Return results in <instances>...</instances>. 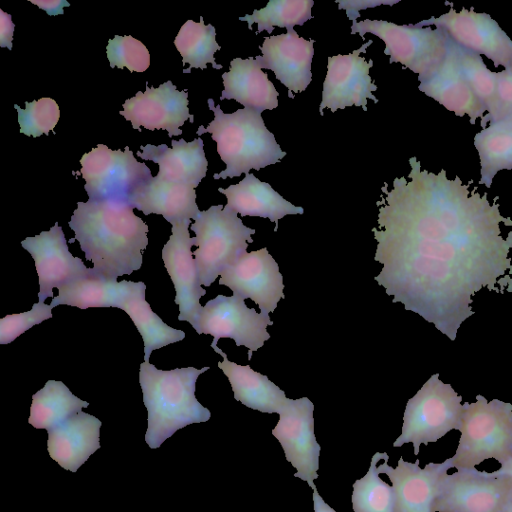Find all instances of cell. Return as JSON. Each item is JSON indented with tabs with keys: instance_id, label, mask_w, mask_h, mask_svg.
Masks as SVG:
<instances>
[{
	"instance_id": "6da1fadb",
	"label": "cell",
	"mask_w": 512,
	"mask_h": 512,
	"mask_svg": "<svg viewBox=\"0 0 512 512\" xmlns=\"http://www.w3.org/2000/svg\"><path fill=\"white\" fill-rule=\"evenodd\" d=\"M408 179L397 177L382 187L374 260L382 264L375 277L393 303L434 324L451 341L461 324L474 315L472 297L487 288L512 292V230L503 237L500 224L512 226L477 186L469 190L442 169L422 170L409 159Z\"/></svg>"
},
{
	"instance_id": "7a4b0ae2",
	"label": "cell",
	"mask_w": 512,
	"mask_h": 512,
	"mask_svg": "<svg viewBox=\"0 0 512 512\" xmlns=\"http://www.w3.org/2000/svg\"><path fill=\"white\" fill-rule=\"evenodd\" d=\"M133 209L127 202H78L68 223L85 258L108 279L117 280L141 268L148 226Z\"/></svg>"
},
{
	"instance_id": "3957f363",
	"label": "cell",
	"mask_w": 512,
	"mask_h": 512,
	"mask_svg": "<svg viewBox=\"0 0 512 512\" xmlns=\"http://www.w3.org/2000/svg\"><path fill=\"white\" fill-rule=\"evenodd\" d=\"M209 367L159 370L144 361L140 364L139 383L148 412L145 441L156 449L177 430L193 423L206 422L210 411L195 397L198 377Z\"/></svg>"
},
{
	"instance_id": "277c9868",
	"label": "cell",
	"mask_w": 512,
	"mask_h": 512,
	"mask_svg": "<svg viewBox=\"0 0 512 512\" xmlns=\"http://www.w3.org/2000/svg\"><path fill=\"white\" fill-rule=\"evenodd\" d=\"M207 103L214 120L206 128L201 125L197 135L211 133L217 152L226 164V169L214 174V179L239 177L251 169L260 170L280 162L287 154L266 128L260 112L243 108L226 114L213 99H208Z\"/></svg>"
},
{
	"instance_id": "5b68a950",
	"label": "cell",
	"mask_w": 512,
	"mask_h": 512,
	"mask_svg": "<svg viewBox=\"0 0 512 512\" xmlns=\"http://www.w3.org/2000/svg\"><path fill=\"white\" fill-rule=\"evenodd\" d=\"M461 432L452 467L474 468L486 459L504 462L512 455V404L476 396L465 402L459 427Z\"/></svg>"
},
{
	"instance_id": "8992f818",
	"label": "cell",
	"mask_w": 512,
	"mask_h": 512,
	"mask_svg": "<svg viewBox=\"0 0 512 512\" xmlns=\"http://www.w3.org/2000/svg\"><path fill=\"white\" fill-rule=\"evenodd\" d=\"M195 232L193 251L201 285L210 286L253 243L256 230L245 226L227 206H211L201 211L191 225Z\"/></svg>"
},
{
	"instance_id": "52a82bcc",
	"label": "cell",
	"mask_w": 512,
	"mask_h": 512,
	"mask_svg": "<svg viewBox=\"0 0 512 512\" xmlns=\"http://www.w3.org/2000/svg\"><path fill=\"white\" fill-rule=\"evenodd\" d=\"M461 401L462 397L450 384L443 383L438 373L432 375L408 400L402 431L393 447L412 443L417 456L421 444L437 442L451 430H459L463 414Z\"/></svg>"
},
{
	"instance_id": "ba28073f",
	"label": "cell",
	"mask_w": 512,
	"mask_h": 512,
	"mask_svg": "<svg viewBox=\"0 0 512 512\" xmlns=\"http://www.w3.org/2000/svg\"><path fill=\"white\" fill-rule=\"evenodd\" d=\"M356 33L362 37L371 33L382 39L386 45L384 54L390 56L389 63H401L418 76L434 69L447 53L446 33L430 26L398 25L383 20H354L351 34Z\"/></svg>"
},
{
	"instance_id": "9c48e42d",
	"label": "cell",
	"mask_w": 512,
	"mask_h": 512,
	"mask_svg": "<svg viewBox=\"0 0 512 512\" xmlns=\"http://www.w3.org/2000/svg\"><path fill=\"white\" fill-rule=\"evenodd\" d=\"M81 175L89 200L127 202L151 179L150 169L138 162L128 146L124 151L98 144L81 160Z\"/></svg>"
},
{
	"instance_id": "30bf717a",
	"label": "cell",
	"mask_w": 512,
	"mask_h": 512,
	"mask_svg": "<svg viewBox=\"0 0 512 512\" xmlns=\"http://www.w3.org/2000/svg\"><path fill=\"white\" fill-rule=\"evenodd\" d=\"M511 496V480L497 470L462 468L443 475L432 512H501Z\"/></svg>"
},
{
	"instance_id": "8fae6325",
	"label": "cell",
	"mask_w": 512,
	"mask_h": 512,
	"mask_svg": "<svg viewBox=\"0 0 512 512\" xmlns=\"http://www.w3.org/2000/svg\"><path fill=\"white\" fill-rule=\"evenodd\" d=\"M273 325L268 314L248 308L244 299L218 295L202 308L196 332L213 336L211 348L220 338H230L237 346L248 348V360L270 338L267 327Z\"/></svg>"
},
{
	"instance_id": "7c38bea8",
	"label": "cell",
	"mask_w": 512,
	"mask_h": 512,
	"mask_svg": "<svg viewBox=\"0 0 512 512\" xmlns=\"http://www.w3.org/2000/svg\"><path fill=\"white\" fill-rule=\"evenodd\" d=\"M416 25H434L443 30L457 45L490 59L496 67L512 64V40L489 14L453 7L439 17H431Z\"/></svg>"
},
{
	"instance_id": "4fadbf2b",
	"label": "cell",
	"mask_w": 512,
	"mask_h": 512,
	"mask_svg": "<svg viewBox=\"0 0 512 512\" xmlns=\"http://www.w3.org/2000/svg\"><path fill=\"white\" fill-rule=\"evenodd\" d=\"M314 405L307 397L289 399L279 412V421L272 429L285 458L296 469L294 477L313 489L318 478L321 446L314 432Z\"/></svg>"
},
{
	"instance_id": "5bb4252c",
	"label": "cell",
	"mask_w": 512,
	"mask_h": 512,
	"mask_svg": "<svg viewBox=\"0 0 512 512\" xmlns=\"http://www.w3.org/2000/svg\"><path fill=\"white\" fill-rule=\"evenodd\" d=\"M219 284L229 287L233 295L253 300L263 314L269 315L285 298L283 276L266 247L244 252L221 273Z\"/></svg>"
},
{
	"instance_id": "9a60e30c",
	"label": "cell",
	"mask_w": 512,
	"mask_h": 512,
	"mask_svg": "<svg viewBox=\"0 0 512 512\" xmlns=\"http://www.w3.org/2000/svg\"><path fill=\"white\" fill-rule=\"evenodd\" d=\"M372 40L348 55H336L328 58L327 74L323 83L322 101L319 112L329 108L332 112L347 106H362L367 111V98L375 103L378 99L373 95L377 86L369 75L373 61L368 62L360 53L372 44Z\"/></svg>"
},
{
	"instance_id": "2e32d148",
	"label": "cell",
	"mask_w": 512,
	"mask_h": 512,
	"mask_svg": "<svg viewBox=\"0 0 512 512\" xmlns=\"http://www.w3.org/2000/svg\"><path fill=\"white\" fill-rule=\"evenodd\" d=\"M191 220L172 225V234L162 249V259L176 291L175 303L179 305L178 320L189 322L197 330L202 306L200 298L206 294L201 287L195 259L191 247L195 237L191 238L188 227Z\"/></svg>"
},
{
	"instance_id": "e0dca14e",
	"label": "cell",
	"mask_w": 512,
	"mask_h": 512,
	"mask_svg": "<svg viewBox=\"0 0 512 512\" xmlns=\"http://www.w3.org/2000/svg\"><path fill=\"white\" fill-rule=\"evenodd\" d=\"M120 115L131 122L132 127L141 131L145 129H164L168 136L181 135L179 129L188 119L194 122V116L189 113L188 93L178 91L171 81H166L158 88L149 87L146 83L145 92L138 91L123 104Z\"/></svg>"
},
{
	"instance_id": "ac0fdd59",
	"label": "cell",
	"mask_w": 512,
	"mask_h": 512,
	"mask_svg": "<svg viewBox=\"0 0 512 512\" xmlns=\"http://www.w3.org/2000/svg\"><path fill=\"white\" fill-rule=\"evenodd\" d=\"M35 261L39 278V302L44 303L47 297L53 296V288H61L69 282L88 274L81 258L69 252L62 228L56 222L48 231L27 237L21 241Z\"/></svg>"
},
{
	"instance_id": "d6986e66",
	"label": "cell",
	"mask_w": 512,
	"mask_h": 512,
	"mask_svg": "<svg viewBox=\"0 0 512 512\" xmlns=\"http://www.w3.org/2000/svg\"><path fill=\"white\" fill-rule=\"evenodd\" d=\"M387 461L377 469L392 482L394 512H432L440 480L453 468L451 458L441 463H428L424 468H420L419 459L411 463L400 457L396 468Z\"/></svg>"
},
{
	"instance_id": "ffe728a7",
	"label": "cell",
	"mask_w": 512,
	"mask_h": 512,
	"mask_svg": "<svg viewBox=\"0 0 512 512\" xmlns=\"http://www.w3.org/2000/svg\"><path fill=\"white\" fill-rule=\"evenodd\" d=\"M313 44V39L305 40L293 29L285 34L265 37L260 47L262 56H256L255 60L261 69L272 70L288 88L289 97L294 98L291 92L304 91L312 80Z\"/></svg>"
},
{
	"instance_id": "44dd1931",
	"label": "cell",
	"mask_w": 512,
	"mask_h": 512,
	"mask_svg": "<svg viewBox=\"0 0 512 512\" xmlns=\"http://www.w3.org/2000/svg\"><path fill=\"white\" fill-rule=\"evenodd\" d=\"M419 90L433 98L447 110L462 117L468 115L475 124L487 112L483 103L462 76L447 36V53L444 59L428 73L418 76Z\"/></svg>"
},
{
	"instance_id": "7402d4cb",
	"label": "cell",
	"mask_w": 512,
	"mask_h": 512,
	"mask_svg": "<svg viewBox=\"0 0 512 512\" xmlns=\"http://www.w3.org/2000/svg\"><path fill=\"white\" fill-rule=\"evenodd\" d=\"M101 424L95 416L81 411L48 430L50 457L65 470L77 472L100 449Z\"/></svg>"
},
{
	"instance_id": "603a6c76",
	"label": "cell",
	"mask_w": 512,
	"mask_h": 512,
	"mask_svg": "<svg viewBox=\"0 0 512 512\" xmlns=\"http://www.w3.org/2000/svg\"><path fill=\"white\" fill-rule=\"evenodd\" d=\"M130 204L144 215L160 214L172 225L195 220L201 212L196 204V193L192 185L159 176L151 177L137 189Z\"/></svg>"
},
{
	"instance_id": "cb8c5ba5",
	"label": "cell",
	"mask_w": 512,
	"mask_h": 512,
	"mask_svg": "<svg viewBox=\"0 0 512 512\" xmlns=\"http://www.w3.org/2000/svg\"><path fill=\"white\" fill-rule=\"evenodd\" d=\"M172 148L166 144L141 146L137 156L159 165L157 176L164 179L186 183L197 187L206 176L207 159L203 149V140L199 137L191 142L183 138L171 141Z\"/></svg>"
},
{
	"instance_id": "d4e9b609",
	"label": "cell",
	"mask_w": 512,
	"mask_h": 512,
	"mask_svg": "<svg viewBox=\"0 0 512 512\" xmlns=\"http://www.w3.org/2000/svg\"><path fill=\"white\" fill-rule=\"evenodd\" d=\"M227 197L226 206L241 216L268 218L275 222L286 215L303 214L302 207L294 206L276 192L270 184L260 181L253 174H246L238 184L218 188Z\"/></svg>"
},
{
	"instance_id": "484cf974",
	"label": "cell",
	"mask_w": 512,
	"mask_h": 512,
	"mask_svg": "<svg viewBox=\"0 0 512 512\" xmlns=\"http://www.w3.org/2000/svg\"><path fill=\"white\" fill-rule=\"evenodd\" d=\"M222 79L224 90L220 100L234 99L244 105V108L260 113L278 106L279 93L252 57L233 59L230 70L222 74Z\"/></svg>"
},
{
	"instance_id": "4316f807",
	"label": "cell",
	"mask_w": 512,
	"mask_h": 512,
	"mask_svg": "<svg viewBox=\"0 0 512 512\" xmlns=\"http://www.w3.org/2000/svg\"><path fill=\"white\" fill-rule=\"evenodd\" d=\"M213 350L223 357V361L218 362V367L227 376L235 400L262 413L279 414L288 401L283 390L266 375L254 371L249 365H239L229 361L226 353L218 346Z\"/></svg>"
},
{
	"instance_id": "83f0119b",
	"label": "cell",
	"mask_w": 512,
	"mask_h": 512,
	"mask_svg": "<svg viewBox=\"0 0 512 512\" xmlns=\"http://www.w3.org/2000/svg\"><path fill=\"white\" fill-rule=\"evenodd\" d=\"M133 283L108 279L92 268L88 274L59 288V294L53 298L50 306L53 308L65 304L80 309L119 308Z\"/></svg>"
},
{
	"instance_id": "f1b7e54d",
	"label": "cell",
	"mask_w": 512,
	"mask_h": 512,
	"mask_svg": "<svg viewBox=\"0 0 512 512\" xmlns=\"http://www.w3.org/2000/svg\"><path fill=\"white\" fill-rule=\"evenodd\" d=\"M145 290L146 285L143 282H134L119 309L130 316L141 334L144 342V358L146 362H149L152 351L182 341L185 338V333L168 326L152 311L145 299Z\"/></svg>"
},
{
	"instance_id": "f546056e",
	"label": "cell",
	"mask_w": 512,
	"mask_h": 512,
	"mask_svg": "<svg viewBox=\"0 0 512 512\" xmlns=\"http://www.w3.org/2000/svg\"><path fill=\"white\" fill-rule=\"evenodd\" d=\"M88 406V402L76 397L62 381L48 380L32 396L28 422L36 429L48 431Z\"/></svg>"
},
{
	"instance_id": "4dcf8cb0",
	"label": "cell",
	"mask_w": 512,
	"mask_h": 512,
	"mask_svg": "<svg viewBox=\"0 0 512 512\" xmlns=\"http://www.w3.org/2000/svg\"><path fill=\"white\" fill-rule=\"evenodd\" d=\"M474 146L480 159L479 185L490 188L499 171L512 169V124L506 121L488 124L476 133Z\"/></svg>"
},
{
	"instance_id": "1f68e13d",
	"label": "cell",
	"mask_w": 512,
	"mask_h": 512,
	"mask_svg": "<svg viewBox=\"0 0 512 512\" xmlns=\"http://www.w3.org/2000/svg\"><path fill=\"white\" fill-rule=\"evenodd\" d=\"M215 37L214 26L205 25L202 17L199 23L188 20L182 25L174 45L182 56V63L189 64V68L183 70L184 73H189L192 68L205 69L208 63H211L215 69L223 67L214 59V53L221 49Z\"/></svg>"
},
{
	"instance_id": "d6a6232c",
	"label": "cell",
	"mask_w": 512,
	"mask_h": 512,
	"mask_svg": "<svg viewBox=\"0 0 512 512\" xmlns=\"http://www.w3.org/2000/svg\"><path fill=\"white\" fill-rule=\"evenodd\" d=\"M388 460L386 452H376L366 475L353 484L352 507L354 512H394L393 487L379 477L377 463Z\"/></svg>"
},
{
	"instance_id": "836d02e7",
	"label": "cell",
	"mask_w": 512,
	"mask_h": 512,
	"mask_svg": "<svg viewBox=\"0 0 512 512\" xmlns=\"http://www.w3.org/2000/svg\"><path fill=\"white\" fill-rule=\"evenodd\" d=\"M313 5V0H271L264 8L256 9L252 15L246 14L239 20L246 21L249 29L256 23L257 33L264 30L272 33L275 26L285 27L288 32L292 31L295 25L302 26L312 18Z\"/></svg>"
},
{
	"instance_id": "e575fe53",
	"label": "cell",
	"mask_w": 512,
	"mask_h": 512,
	"mask_svg": "<svg viewBox=\"0 0 512 512\" xmlns=\"http://www.w3.org/2000/svg\"><path fill=\"white\" fill-rule=\"evenodd\" d=\"M448 40L462 76L488 112L494 101L496 72L488 69L479 54Z\"/></svg>"
},
{
	"instance_id": "d590c367",
	"label": "cell",
	"mask_w": 512,
	"mask_h": 512,
	"mask_svg": "<svg viewBox=\"0 0 512 512\" xmlns=\"http://www.w3.org/2000/svg\"><path fill=\"white\" fill-rule=\"evenodd\" d=\"M26 108L21 109L17 104L14 108L18 112L20 132L26 136L39 137L54 131L59 121L60 110L55 100L41 98L32 102H25Z\"/></svg>"
},
{
	"instance_id": "8d00e7d4",
	"label": "cell",
	"mask_w": 512,
	"mask_h": 512,
	"mask_svg": "<svg viewBox=\"0 0 512 512\" xmlns=\"http://www.w3.org/2000/svg\"><path fill=\"white\" fill-rule=\"evenodd\" d=\"M110 66L126 67L130 72H144L150 65V54L146 46L130 35H115L106 48Z\"/></svg>"
},
{
	"instance_id": "74e56055",
	"label": "cell",
	"mask_w": 512,
	"mask_h": 512,
	"mask_svg": "<svg viewBox=\"0 0 512 512\" xmlns=\"http://www.w3.org/2000/svg\"><path fill=\"white\" fill-rule=\"evenodd\" d=\"M52 307L34 303L32 309L19 314L7 315L0 319V344H8L34 325L52 318Z\"/></svg>"
},
{
	"instance_id": "f35d334b",
	"label": "cell",
	"mask_w": 512,
	"mask_h": 512,
	"mask_svg": "<svg viewBox=\"0 0 512 512\" xmlns=\"http://www.w3.org/2000/svg\"><path fill=\"white\" fill-rule=\"evenodd\" d=\"M512 115V64L496 73L494 101L488 113L481 119V126L506 119Z\"/></svg>"
},
{
	"instance_id": "ab89813d",
	"label": "cell",
	"mask_w": 512,
	"mask_h": 512,
	"mask_svg": "<svg viewBox=\"0 0 512 512\" xmlns=\"http://www.w3.org/2000/svg\"><path fill=\"white\" fill-rule=\"evenodd\" d=\"M14 24L11 15L0 10V46L12 49Z\"/></svg>"
},
{
	"instance_id": "60d3db41",
	"label": "cell",
	"mask_w": 512,
	"mask_h": 512,
	"mask_svg": "<svg viewBox=\"0 0 512 512\" xmlns=\"http://www.w3.org/2000/svg\"><path fill=\"white\" fill-rule=\"evenodd\" d=\"M31 3L36 4L39 8L45 10L49 15L63 14V8L68 7L70 4L63 0H46V1H34L29 0Z\"/></svg>"
},
{
	"instance_id": "b9f144b4",
	"label": "cell",
	"mask_w": 512,
	"mask_h": 512,
	"mask_svg": "<svg viewBox=\"0 0 512 512\" xmlns=\"http://www.w3.org/2000/svg\"><path fill=\"white\" fill-rule=\"evenodd\" d=\"M313 506L314 512H336L323 500L316 487L313 488Z\"/></svg>"
},
{
	"instance_id": "7bdbcfd3",
	"label": "cell",
	"mask_w": 512,
	"mask_h": 512,
	"mask_svg": "<svg viewBox=\"0 0 512 512\" xmlns=\"http://www.w3.org/2000/svg\"><path fill=\"white\" fill-rule=\"evenodd\" d=\"M501 467L497 470L498 473L507 476L512 483V455L505 460L504 462L500 463Z\"/></svg>"
},
{
	"instance_id": "ee69618b",
	"label": "cell",
	"mask_w": 512,
	"mask_h": 512,
	"mask_svg": "<svg viewBox=\"0 0 512 512\" xmlns=\"http://www.w3.org/2000/svg\"><path fill=\"white\" fill-rule=\"evenodd\" d=\"M501 512H512V496Z\"/></svg>"
},
{
	"instance_id": "f6af8a7d",
	"label": "cell",
	"mask_w": 512,
	"mask_h": 512,
	"mask_svg": "<svg viewBox=\"0 0 512 512\" xmlns=\"http://www.w3.org/2000/svg\"><path fill=\"white\" fill-rule=\"evenodd\" d=\"M502 121H506V122H509L512 124V115L507 117L506 119L502 120Z\"/></svg>"
}]
</instances>
